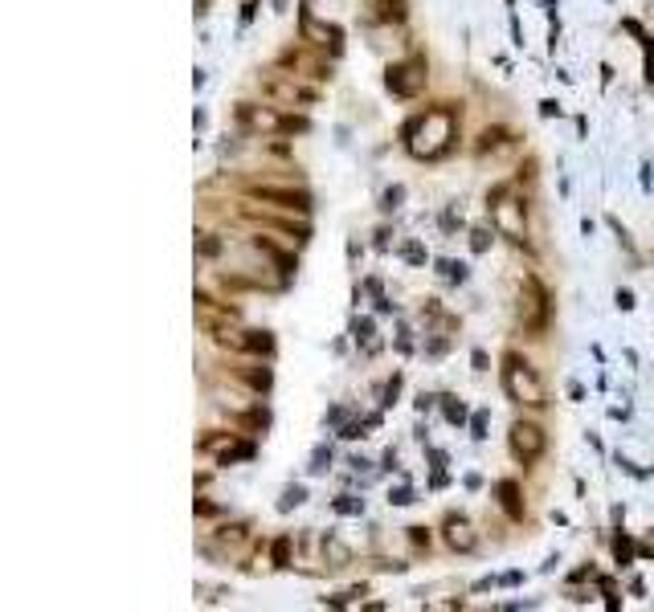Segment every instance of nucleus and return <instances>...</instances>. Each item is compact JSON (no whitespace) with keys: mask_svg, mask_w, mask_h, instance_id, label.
I'll return each instance as SVG.
<instances>
[{"mask_svg":"<svg viewBox=\"0 0 654 612\" xmlns=\"http://www.w3.org/2000/svg\"><path fill=\"white\" fill-rule=\"evenodd\" d=\"M405 147L413 160H442L458 139V115L450 107H430L425 115L405 122Z\"/></svg>","mask_w":654,"mask_h":612,"instance_id":"nucleus-1","label":"nucleus"},{"mask_svg":"<svg viewBox=\"0 0 654 612\" xmlns=\"http://www.w3.org/2000/svg\"><path fill=\"white\" fill-rule=\"evenodd\" d=\"M503 392H508V400H516L523 408H544L548 405V392H544V380L536 375V367L528 360H520V355H503Z\"/></svg>","mask_w":654,"mask_h":612,"instance_id":"nucleus-2","label":"nucleus"},{"mask_svg":"<svg viewBox=\"0 0 654 612\" xmlns=\"http://www.w3.org/2000/svg\"><path fill=\"white\" fill-rule=\"evenodd\" d=\"M425 82H430V66H425V58L397 61V66H389V74H385V86H389L392 99H417V94L425 90Z\"/></svg>","mask_w":654,"mask_h":612,"instance_id":"nucleus-3","label":"nucleus"},{"mask_svg":"<svg viewBox=\"0 0 654 612\" xmlns=\"http://www.w3.org/2000/svg\"><path fill=\"white\" fill-rule=\"evenodd\" d=\"M238 122L250 131V135H278V131H291V127H307V122H291V119L278 115V111L254 107V102H241V107H238Z\"/></svg>","mask_w":654,"mask_h":612,"instance_id":"nucleus-4","label":"nucleus"},{"mask_svg":"<svg viewBox=\"0 0 654 612\" xmlns=\"http://www.w3.org/2000/svg\"><path fill=\"white\" fill-rule=\"evenodd\" d=\"M508 445H511V453H516L520 461H536L540 453H544L548 437H544V428H540V425L516 421V425H511V433H508Z\"/></svg>","mask_w":654,"mask_h":612,"instance_id":"nucleus-5","label":"nucleus"},{"mask_svg":"<svg viewBox=\"0 0 654 612\" xmlns=\"http://www.w3.org/2000/svg\"><path fill=\"white\" fill-rule=\"evenodd\" d=\"M544 319H548V294L540 290L536 278H528V299L520 294V322L536 331V327H544Z\"/></svg>","mask_w":654,"mask_h":612,"instance_id":"nucleus-6","label":"nucleus"},{"mask_svg":"<svg viewBox=\"0 0 654 612\" xmlns=\"http://www.w3.org/2000/svg\"><path fill=\"white\" fill-rule=\"evenodd\" d=\"M495 229L511 241L523 237V205L520 200H499V205H495Z\"/></svg>","mask_w":654,"mask_h":612,"instance_id":"nucleus-7","label":"nucleus"},{"mask_svg":"<svg viewBox=\"0 0 654 612\" xmlns=\"http://www.w3.org/2000/svg\"><path fill=\"white\" fill-rule=\"evenodd\" d=\"M303 41H311V46H319V49H339V29L316 21L311 13H303Z\"/></svg>","mask_w":654,"mask_h":612,"instance_id":"nucleus-8","label":"nucleus"},{"mask_svg":"<svg viewBox=\"0 0 654 612\" xmlns=\"http://www.w3.org/2000/svg\"><path fill=\"white\" fill-rule=\"evenodd\" d=\"M446 543L455 547V551H475V531H470V522L466 519H450L446 522Z\"/></svg>","mask_w":654,"mask_h":612,"instance_id":"nucleus-9","label":"nucleus"},{"mask_svg":"<svg viewBox=\"0 0 654 612\" xmlns=\"http://www.w3.org/2000/svg\"><path fill=\"white\" fill-rule=\"evenodd\" d=\"M495 494H499V506L511 514V519H523V502H520V482H511V478H503L499 486H495Z\"/></svg>","mask_w":654,"mask_h":612,"instance_id":"nucleus-10","label":"nucleus"},{"mask_svg":"<svg viewBox=\"0 0 654 612\" xmlns=\"http://www.w3.org/2000/svg\"><path fill=\"white\" fill-rule=\"evenodd\" d=\"M238 352H250V355H270V352H274V339H270V331H241Z\"/></svg>","mask_w":654,"mask_h":612,"instance_id":"nucleus-11","label":"nucleus"},{"mask_svg":"<svg viewBox=\"0 0 654 612\" xmlns=\"http://www.w3.org/2000/svg\"><path fill=\"white\" fill-rule=\"evenodd\" d=\"M324 559H331V567H348V559H352V551H348L339 539H327L324 543Z\"/></svg>","mask_w":654,"mask_h":612,"instance_id":"nucleus-12","label":"nucleus"},{"mask_svg":"<svg viewBox=\"0 0 654 612\" xmlns=\"http://www.w3.org/2000/svg\"><path fill=\"white\" fill-rule=\"evenodd\" d=\"M303 502H307V490H303V486H286L283 498H278V511H295V506H303Z\"/></svg>","mask_w":654,"mask_h":612,"instance_id":"nucleus-13","label":"nucleus"},{"mask_svg":"<svg viewBox=\"0 0 654 612\" xmlns=\"http://www.w3.org/2000/svg\"><path fill=\"white\" fill-rule=\"evenodd\" d=\"M438 269L446 282H466V266H462V261H438Z\"/></svg>","mask_w":654,"mask_h":612,"instance_id":"nucleus-14","label":"nucleus"},{"mask_svg":"<svg viewBox=\"0 0 654 612\" xmlns=\"http://www.w3.org/2000/svg\"><path fill=\"white\" fill-rule=\"evenodd\" d=\"M352 335H356V343H369V347H372V335H377V327H372V319H356V322H352Z\"/></svg>","mask_w":654,"mask_h":612,"instance_id":"nucleus-15","label":"nucleus"},{"mask_svg":"<svg viewBox=\"0 0 654 612\" xmlns=\"http://www.w3.org/2000/svg\"><path fill=\"white\" fill-rule=\"evenodd\" d=\"M336 511H339V514H364V498H356V494L336 498Z\"/></svg>","mask_w":654,"mask_h":612,"instance_id":"nucleus-16","label":"nucleus"},{"mask_svg":"<svg viewBox=\"0 0 654 612\" xmlns=\"http://www.w3.org/2000/svg\"><path fill=\"white\" fill-rule=\"evenodd\" d=\"M442 400H446V421H455V425L466 421V405H462V400H455V396H442Z\"/></svg>","mask_w":654,"mask_h":612,"instance_id":"nucleus-17","label":"nucleus"},{"mask_svg":"<svg viewBox=\"0 0 654 612\" xmlns=\"http://www.w3.org/2000/svg\"><path fill=\"white\" fill-rule=\"evenodd\" d=\"M470 249H475V253H487V249H491V233H487V229H475V233H470Z\"/></svg>","mask_w":654,"mask_h":612,"instance_id":"nucleus-18","label":"nucleus"},{"mask_svg":"<svg viewBox=\"0 0 654 612\" xmlns=\"http://www.w3.org/2000/svg\"><path fill=\"white\" fill-rule=\"evenodd\" d=\"M274 564L278 567L291 564V539H278V543H274Z\"/></svg>","mask_w":654,"mask_h":612,"instance_id":"nucleus-19","label":"nucleus"},{"mask_svg":"<svg viewBox=\"0 0 654 612\" xmlns=\"http://www.w3.org/2000/svg\"><path fill=\"white\" fill-rule=\"evenodd\" d=\"M331 466V449H316V458H311V474H324Z\"/></svg>","mask_w":654,"mask_h":612,"instance_id":"nucleus-20","label":"nucleus"},{"mask_svg":"<svg viewBox=\"0 0 654 612\" xmlns=\"http://www.w3.org/2000/svg\"><path fill=\"white\" fill-rule=\"evenodd\" d=\"M401 196H405V188H401V184H392V188L385 192V196H381V200H385L381 208H397V205H401Z\"/></svg>","mask_w":654,"mask_h":612,"instance_id":"nucleus-21","label":"nucleus"},{"mask_svg":"<svg viewBox=\"0 0 654 612\" xmlns=\"http://www.w3.org/2000/svg\"><path fill=\"white\" fill-rule=\"evenodd\" d=\"M389 502H392V506H409V502H413V490H409V486L392 490V494H389Z\"/></svg>","mask_w":654,"mask_h":612,"instance_id":"nucleus-22","label":"nucleus"},{"mask_svg":"<svg viewBox=\"0 0 654 612\" xmlns=\"http://www.w3.org/2000/svg\"><path fill=\"white\" fill-rule=\"evenodd\" d=\"M470 437H475V441H483L487 437V413H478L475 421H470Z\"/></svg>","mask_w":654,"mask_h":612,"instance_id":"nucleus-23","label":"nucleus"},{"mask_svg":"<svg viewBox=\"0 0 654 612\" xmlns=\"http://www.w3.org/2000/svg\"><path fill=\"white\" fill-rule=\"evenodd\" d=\"M614 302L622 306V311H634V294H630V290H617V294H614Z\"/></svg>","mask_w":654,"mask_h":612,"instance_id":"nucleus-24","label":"nucleus"},{"mask_svg":"<svg viewBox=\"0 0 654 612\" xmlns=\"http://www.w3.org/2000/svg\"><path fill=\"white\" fill-rule=\"evenodd\" d=\"M540 115H544V119L561 115V102H552V99H548V102H540Z\"/></svg>","mask_w":654,"mask_h":612,"instance_id":"nucleus-25","label":"nucleus"},{"mask_svg":"<svg viewBox=\"0 0 654 612\" xmlns=\"http://www.w3.org/2000/svg\"><path fill=\"white\" fill-rule=\"evenodd\" d=\"M409 539H413V543H430V535H425V527H409Z\"/></svg>","mask_w":654,"mask_h":612,"instance_id":"nucleus-26","label":"nucleus"},{"mask_svg":"<svg viewBox=\"0 0 654 612\" xmlns=\"http://www.w3.org/2000/svg\"><path fill=\"white\" fill-rule=\"evenodd\" d=\"M405 258H409V261H425V253L417 249V245H405Z\"/></svg>","mask_w":654,"mask_h":612,"instance_id":"nucleus-27","label":"nucleus"},{"mask_svg":"<svg viewBox=\"0 0 654 612\" xmlns=\"http://www.w3.org/2000/svg\"><path fill=\"white\" fill-rule=\"evenodd\" d=\"M470 360H475V372H487V355H483V352H475Z\"/></svg>","mask_w":654,"mask_h":612,"instance_id":"nucleus-28","label":"nucleus"},{"mask_svg":"<svg viewBox=\"0 0 654 612\" xmlns=\"http://www.w3.org/2000/svg\"><path fill=\"white\" fill-rule=\"evenodd\" d=\"M274 8H278V13H283V8H286V0H274Z\"/></svg>","mask_w":654,"mask_h":612,"instance_id":"nucleus-29","label":"nucleus"}]
</instances>
